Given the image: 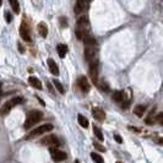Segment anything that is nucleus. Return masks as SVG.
Masks as SVG:
<instances>
[{"label":"nucleus","mask_w":163,"mask_h":163,"mask_svg":"<svg viewBox=\"0 0 163 163\" xmlns=\"http://www.w3.org/2000/svg\"><path fill=\"white\" fill-rule=\"evenodd\" d=\"M88 30H90V21L86 16H81L77 22H76V31L75 34L77 37V39L84 41V38L88 34Z\"/></svg>","instance_id":"obj_1"},{"label":"nucleus","mask_w":163,"mask_h":163,"mask_svg":"<svg viewBox=\"0 0 163 163\" xmlns=\"http://www.w3.org/2000/svg\"><path fill=\"white\" fill-rule=\"evenodd\" d=\"M42 119H43V113L41 110H31L27 114V118H26V122H25L24 128L25 129H31L38 122H41Z\"/></svg>","instance_id":"obj_2"},{"label":"nucleus","mask_w":163,"mask_h":163,"mask_svg":"<svg viewBox=\"0 0 163 163\" xmlns=\"http://www.w3.org/2000/svg\"><path fill=\"white\" fill-rule=\"evenodd\" d=\"M22 102H24V98L22 97L11 98L10 101H7V102L0 108V114H1V115H6V114L12 109V107H15V105H17V104H20V103H22Z\"/></svg>","instance_id":"obj_3"},{"label":"nucleus","mask_w":163,"mask_h":163,"mask_svg":"<svg viewBox=\"0 0 163 163\" xmlns=\"http://www.w3.org/2000/svg\"><path fill=\"white\" fill-rule=\"evenodd\" d=\"M53 128H54V127H53L52 124H43V125H41V127L33 129V130L28 134V139L38 137V136H41V135H43V134H47V132L53 130Z\"/></svg>","instance_id":"obj_4"},{"label":"nucleus","mask_w":163,"mask_h":163,"mask_svg":"<svg viewBox=\"0 0 163 163\" xmlns=\"http://www.w3.org/2000/svg\"><path fill=\"white\" fill-rule=\"evenodd\" d=\"M41 144L44 145V146H49L50 148H53V147L59 146L60 141H59L58 136H55V135H48V136H45V137H43L41 140Z\"/></svg>","instance_id":"obj_5"},{"label":"nucleus","mask_w":163,"mask_h":163,"mask_svg":"<svg viewBox=\"0 0 163 163\" xmlns=\"http://www.w3.org/2000/svg\"><path fill=\"white\" fill-rule=\"evenodd\" d=\"M85 58L88 64L98 62L97 59V49L95 47H86L85 48Z\"/></svg>","instance_id":"obj_6"},{"label":"nucleus","mask_w":163,"mask_h":163,"mask_svg":"<svg viewBox=\"0 0 163 163\" xmlns=\"http://www.w3.org/2000/svg\"><path fill=\"white\" fill-rule=\"evenodd\" d=\"M50 155H52V160L54 162H63V161H65L66 157H67L64 151H62L59 148H55V147L50 148Z\"/></svg>","instance_id":"obj_7"},{"label":"nucleus","mask_w":163,"mask_h":163,"mask_svg":"<svg viewBox=\"0 0 163 163\" xmlns=\"http://www.w3.org/2000/svg\"><path fill=\"white\" fill-rule=\"evenodd\" d=\"M20 36H21V38H22L25 42H28V43L32 42L31 32H30V27H28L25 22H22V25H21V27H20Z\"/></svg>","instance_id":"obj_8"},{"label":"nucleus","mask_w":163,"mask_h":163,"mask_svg":"<svg viewBox=\"0 0 163 163\" xmlns=\"http://www.w3.org/2000/svg\"><path fill=\"white\" fill-rule=\"evenodd\" d=\"M90 65V77L92 80V82L95 85H97L98 82V62H95V63H91L88 64Z\"/></svg>","instance_id":"obj_9"},{"label":"nucleus","mask_w":163,"mask_h":163,"mask_svg":"<svg viewBox=\"0 0 163 163\" xmlns=\"http://www.w3.org/2000/svg\"><path fill=\"white\" fill-rule=\"evenodd\" d=\"M87 7H88V2H86L84 0H79V1H76L75 6H74V12H75V15H81L86 11Z\"/></svg>","instance_id":"obj_10"},{"label":"nucleus","mask_w":163,"mask_h":163,"mask_svg":"<svg viewBox=\"0 0 163 163\" xmlns=\"http://www.w3.org/2000/svg\"><path fill=\"white\" fill-rule=\"evenodd\" d=\"M77 84H79V87L81 88V91L84 93L90 92V82H88V80H87L86 76H81L79 79V81H77Z\"/></svg>","instance_id":"obj_11"},{"label":"nucleus","mask_w":163,"mask_h":163,"mask_svg":"<svg viewBox=\"0 0 163 163\" xmlns=\"http://www.w3.org/2000/svg\"><path fill=\"white\" fill-rule=\"evenodd\" d=\"M92 115H93V118H95L96 120H98V122H103L104 118H105L104 110L101 109V108H97V107H95V108L92 109Z\"/></svg>","instance_id":"obj_12"},{"label":"nucleus","mask_w":163,"mask_h":163,"mask_svg":"<svg viewBox=\"0 0 163 163\" xmlns=\"http://www.w3.org/2000/svg\"><path fill=\"white\" fill-rule=\"evenodd\" d=\"M47 63H48V67H49V70H50V72H52L53 75H59V67H58L57 63H55L52 58H49V59L47 60Z\"/></svg>","instance_id":"obj_13"},{"label":"nucleus","mask_w":163,"mask_h":163,"mask_svg":"<svg viewBox=\"0 0 163 163\" xmlns=\"http://www.w3.org/2000/svg\"><path fill=\"white\" fill-rule=\"evenodd\" d=\"M112 98H113L114 102H117V103H122V102H124V101L127 99V96H125V92H123V91H117V92L113 93Z\"/></svg>","instance_id":"obj_14"},{"label":"nucleus","mask_w":163,"mask_h":163,"mask_svg":"<svg viewBox=\"0 0 163 163\" xmlns=\"http://www.w3.org/2000/svg\"><path fill=\"white\" fill-rule=\"evenodd\" d=\"M84 43H85V47H95V48H96V44H97L95 37L91 36V34H87L84 38Z\"/></svg>","instance_id":"obj_15"},{"label":"nucleus","mask_w":163,"mask_h":163,"mask_svg":"<svg viewBox=\"0 0 163 163\" xmlns=\"http://www.w3.org/2000/svg\"><path fill=\"white\" fill-rule=\"evenodd\" d=\"M28 84L34 87V88H37V90H42V82L37 79V77H34V76H30L28 77Z\"/></svg>","instance_id":"obj_16"},{"label":"nucleus","mask_w":163,"mask_h":163,"mask_svg":"<svg viewBox=\"0 0 163 163\" xmlns=\"http://www.w3.org/2000/svg\"><path fill=\"white\" fill-rule=\"evenodd\" d=\"M57 52H58V54H59L60 58H65L66 53H67V45L63 44V43L58 44L57 45Z\"/></svg>","instance_id":"obj_17"},{"label":"nucleus","mask_w":163,"mask_h":163,"mask_svg":"<svg viewBox=\"0 0 163 163\" xmlns=\"http://www.w3.org/2000/svg\"><path fill=\"white\" fill-rule=\"evenodd\" d=\"M38 32H39V34H41L43 38L47 37V34H48V27H47V25H45L44 22L38 24Z\"/></svg>","instance_id":"obj_18"},{"label":"nucleus","mask_w":163,"mask_h":163,"mask_svg":"<svg viewBox=\"0 0 163 163\" xmlns=\"http://www.w3.org/2000/svg\"><path fill=\"white\" fill-rule=\"evenodd\" d=\"M77 120H79V124H80L82 128H85V129H87V128H88L90 123H88L87 118H85L82 114H79V115H77Z\"/></svg>","instance_id":"obj_19"},{"label":"nucleus","mask_w":163,"mask_h":163,"mask_svg":"<svg viewBox=\"0 0 163 163\" xmlns=\"http://www.w3.org/2000/svg\"><path fill=\"white\" fill-rule=\"evenodd\" d=\"M145 110H146V107L140 104V105H136V107H135V109H134V114L137 115V117H142L144 113H145Z\"/></svg>","instance_id":"obj_20"},{"label":"nucleus","mask_w":163,"mask_h":163,"mask_svg":"<svg viewBox=\"0 0 163 163\" xmlns=\"http://www.w3.org/2000/svg\"><path fill=\"white\" fill-rule=\"evenodd\" d=\"M91 157H92V160H93V162L95 163H104L103 157H102L101 155H98L97 152H92V153H91Z\"/></svg>","instance_id":"obj_21"},{"label":"nucleus","mask_w":163,"mask_h":163,"mask_svg":"<svg viewBox=\"0 0 163 163\" xmlns=\"http://www.w3.org/2000/svg\"><path fill=\"white\" fill-rule=\"evenodd\" d=\"M53 84H54V86H55V88L62 93V95H65V88H64V86L58 81V80H53Z\"/></svg>","instance_id":"obj_22"},{"label":"nucleus","mask_w":163,"mask_h":163,"mask_svg":"<svg viewBox=\"0 0 163 163\" xmlns=\"http://www.w3.org/2000/svg\"><path fill=\"white\" fill-rule=\"evenodd\" d=\"M10 5H11V7H12V10H14L15 14H19V12H20V4H19V1L11 0V1H10Z\"/></svg>","instance_id":"obj_23"},{"label":"nucleus","mask_w":163,"mask_h":163,"mask_svg":"<svg viewBox=\"0 0 163 163\" xmlns=\"http://www.w3.org/2000/svg\"><path fill=\"white\" fill-rule=\"evenodd\" d=\"M145 123L146 124H153V123H156V117L153 115V110L148 114V117L145 119Z\"/></svg>","instance_id":"obj_24"},{"label":"nucleus","mask_w":163,"mask_h":163,"mask_svg":"<svg viewBox=\"0 0 163 163\" xmlns=\"http://www.w3.org/2000/svg\"><path fill=\"white\" fill-rule=\"evenodd\" d=\"M93 132H95V135L97 136V139L99 141H103V139H104V137H103V134H102V131L99 130L96 125H93Z\"/></svg>","instance_id":"obj_25"},{"label":"nucleus","mask_w":163,"mask_h":163,"mask_svg":"<svg viewBox=\"0 0 163 163\" xmlns=\"http://www.w3.org/2000/svg\"><path fill=\"white\" fill-rule=\"evenodd\" d=\"M156 122L163 125V112H162V113H160V114L156 117Z\"/></svg>","instance_id":"obj_26"},{"label":"nucleus","mask_w":163,"mask_h":163,"mask_svg":"<svg viewBox=\"0 0 163 163\" xmlns=\"http://www.w3.org/2000/svg\"><path fill=\"white\" fill-rule=\"evenodd\" d=\"M5 20H6V22H7V24H10V22L12 21V16H11V14L5 12Z\"/></svg>","instance_id":"obj_27"},{"label":"nucleus","mask_w":163,"mask_h":163,"mask_svg":"<svg viewBox=\"0 0 163 163\" xmlns=\"http://www.w3.org/2000/svg\"><path fill=\"white\" fill-rule=\"evenodd\" d=\"M95 147H96L97 150H99L101 152H104V151H105V148H104V147H103L102 145H98L97 142H95Z\"/></svg>","instance_id":"obj_28"},{"label":"nucleus","mask_w":163,"mask_h":163,"mask_svg":"<svg viewBox=\"0 0 163 163\" xmlns=\"http://www.w3.org/2000/svg\"><path fill=\"white\" fill-rule=\"evenodd\" d=\"M114 139H115V141H117V142H119V144H122V142H123V139H122V136H120V135H114Z\"/></svg>","instance_id":"obj_29"},{"label":"nucleus","mask_w":163,"mask_h":163,"mask_svg":"<svg viewBox=\"0 0 163 163\" xmlns=\"http://www.w3.org/2000/svg\"><path fill=\"white\" fill-rule=\"evenodd\" d=\"M65 17H62V19H60V22H62V25H63V27H65L66 26V22H65Z\"/></svg>","instance_id":"obj_30"},{"label":"nucleus","mask_w":163,"mask_h":163,"mask_svg":"<svg viewBox=\"0 0 163 163\" xmlns=\"http://www.w3.org/2000/svg\"><path fill=\"white\" fill-rule=\"evenodd\" d=\"M19 48H20V50H21V53H24V48H22L21 45H19Z\"/></svg>","instance_id":"obj_31"},{"label":"nucleus","mask_w":163,"mask_h":163,"mask_svg":"<svg viewBox=\"0 0 163 163\" xmlns=\"http://www.w3.org/2000/svg\"><path fill=\"white\" fill-rule=\"evenodd\" d=\"M74 163H81V162H80L79 160H76V161H75V162H74Z\"/></svg>","instance_id":"obj_32"},{"label":"nucleus","mask_w":163,"mask_h":163,"mask_svg":"<svg viewBox=\"0 0 163 163\" xmlns=\"http://www.w3.org/2000/svg\"><path fill=\"white\" fill-rule=\"evenodd\" d=\"M0 95H1V85H0Z\"/></svg>","instance_id":"obj_33"},{"label":"nucleus","mask_w":163,"mask_h":163,"mask_svg":"<svg viewBox=\"0 0 163 163\" xmlns=\"http://www.w3.org/2000/svg\"><path fill=\"white\" fill-rule=\"evenodd\" d=\"M117 163H123V162H120V161H118V162H117Z\"/></svg>","instance_id":"obj_34"},{"label":"nucleus","mask_w":163,"mask_h":163,"mask_svg":"<svg viewBox=\"0 0 163 163\" xmlns=\"http://www.w3.org/2000/svg\"><path fill=\"white\" fill-rule=\"evenodd\" d=\"M0 5H1V1H0Z\"/></svg>","instance_id":"obj_35"}]
</instances>
